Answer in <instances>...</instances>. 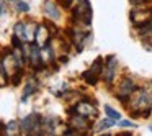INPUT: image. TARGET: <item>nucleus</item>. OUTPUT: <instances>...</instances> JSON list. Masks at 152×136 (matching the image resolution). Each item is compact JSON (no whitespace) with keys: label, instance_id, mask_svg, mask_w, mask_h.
<instances>
[{"label":"nucleus","instance_id":"18","mask_svg":"<svg viewBox=\"0 0 152 136\" xmlns=\"http://www.w3.org/2000/svg\"><path fill=\"white\" fill-rule=\"evenodd\" d=\"M132 5H142V4H149L151 0H129Z\"/></svg>","mask_w":152,"mask_h":136},{"label":"nucleus","instance_id":"16","mask_svg":"<svg viewBox=\"0 0 152 136\" xmlns=\"http://www.w3.org/2000/svg\"><path fill=\"white\" fill-rule=\"evenodd\" d=\"M12 44H13L17 49H21L23 48V44H21V40L18 38V35H15V36H12Z\"/></svg>","mask_w":152,"mask_h":136},{"label":"nucleus","instance_id":"22","mask_svg":"<svg viewBox=\"0 0 152 136\" xmlns=\"http://www.w3.org/2000/svg\"><path fill=\"white\" fill-rule=\"evenodd\" d=\"M61 62H67V56H62V57H61Z\"/></svg>","mask_w":152,"mask_h":136},{"label":"nucleus","instance_id":"4","mask_svg":"<svg viewBox=\"0 0 152 136\" xmlns=\"http://www.w3.org/2000/svg\"><path fill=\"white\" fill-rule=\"evenodd\" d=\"M77 107V113H80V115H83V116H96V108L92 105V100L90 99H83L82 102H79V105H75Z\"/></svg>","mask_w":152,"mask_h":136},{"label":"nucleus","instance_id":"8","mask_svg":"<svg viewBox=\"0 0 152 136\" xmlns=\"http://www.w3.org/2000/svg\"><path fill=\"white\" fill-rule=\"evenodd\" d=\"M137 26V31H139V35H151L152 33V18H149V20H145V21H141V23H137L136 25Z\"/></svg>","mask_w":152,"mask_h":136},{"label":"nucleus","instance_id":"7","mask_svg":"<svg viewBox=\"0 0 152 136\" xmlns=\"http://www.w3.org/2000/svg\"><path fill=\"white\" fill-rule=\"evenodd\" d=\"M44 13H46L49 18H53V20H59V18H61L59 8H57L56 4H54V2H51V0H48L46 4H44Z\"/></svg>","mask_w":152,"mask_h":136},{"label":"nucleus","instance_id":"5","mask_svg":"<svg viewBox=\"0 0 152 136\" xmlns=\"http://www.w3.org/2000/svg\"><path fill=\"white\" fill-rule=\"evenodd\" d=\"M69 125L72 126V128H75L77 131H85V129L90 128V121L87 120V116L80 115V113H77V116L70 118Z\"/></svg>","mask_w":152,"mask_h":136},{"label":"nucleus","instance_id":"13","mask_svg":"<svg viewBox=\"0 0 152 136\" xmlns=\"http://www.w3.org/2000/svg\"><path fill=\"white\" fill-rule=\"evenodd\" d=\"M105 112H106V115H108L110 118H115V120H119V118H121V115H119L116 110H113L110 105H105Z\"/></svg>","mask_w":152,"mask_h":136},{"label":"nucleus","instance_id":"23","mask_svg":"<svg viewBox=\"0 0 152 136\" xmlns=\"http://www.w3.org/2000/svg\"><path fill=\"white\" fill-rule=\"evenodd\" d=\"M151 129H152V125H151Z\"/></svg>","mask_w":152,"mask_h":136},{"label":"nucleus","instance_id":"14","mask_svg":"<svg viewBox=\"0 0 152 136\" xmlns=\"http://www.w3.org/2000/svg\"><path fill=\"white\" fill-rule=\"evenodd\" d=\"M115 125V118H106V120H103L102 123H100V126H98V129H105V128H111V126Z\"/></svg>","mask_w":152,"mask_h":136},{"label":"nucleus","instance_id":"1","mask_svg":"<svg viewBox=\"0 0 152 136\" xmlns=\"http://www.w3.org/2000/svg\"><path fill=\"white\" fill-rule=\"evenodd\" d=\"M72 17H74V20L82 21L87 26L92 23V5H90L88 0H80L79 5L72 10Z\"/></svg>","mask_w":152,"mask_h":136},{"label":"nucleus","instance_id":"9","mask_svg":"<svg viewBox=\"0 0 152 136\" xmlns=\"http://www.w3.org/2000/svg\"><path fill=\"white\" fill-rule=\"evenodd\" d=\"M98 77L100 76H96L95 72H93L92 69H88V71H85V72L82 74V79L85 80L87 84H88V85H95L96 82H98Z\"/></svg>","mask_w":152,"mask_h":136},{"label":"nucleus","instance_id":"17","mask_svg":"<svg viewBox=\"0 0 152 136\" xmlns=\"http://www.w3.org/2000/svg\"><path fill=\"white\" fill-rule=\"evenodd\" d=\"M119 126H128V128H136V125L132 121H129V120H121L119 121Z\"/></svg>","mask_w":152,"mask_h":136},{"label":"nucleus","instance_id":"3","mask_svg":"<svg viewBox=\"0 0 152 136\" xmlns=\"http://www.w3.org/2000/svg\"><path fill=\"white\" fill-rule=\"evenodd\" d=\"M39 123H41V116L38 115V113H31V115L25 116V118L21 120L20 128H21V131L30 133V131H33V129L36 128V126L39 125Z\"/></svg>","mask_w":152,"mask_h":136},{"label":"nucleus","instance_id":"19","mask_svg":"<svg viewBox=\"0 0 152 136\" xmlns=\"http://www.w3.org/2000/svg\"><path fill=\"white\" fill-rule=\"evenodd\" d=\"M61 5H62L64 8H70V5H72V0H61Z\"/></svg>","mask_w":152,"mask_h":136},{"label":"nucleus","instance_id":"21","mask_svg":"<svg viewBox=\"0 0 152 136\" xmlns=\"http://www.w3.org/2000/svg\"><path fill=\"white\" fill-rule=\"evenodd\" d=\"M4 12H5V4L2 2V0H0V15L4 13Z\"/></svg>","mask_w":152,"mask_h":136},{"label":"nucleus","instance_id":"20","mask_svg":"<svg viewBox=\"0 0 152 136\" xmlns=\"http://www.w3.org/2000/svg\"><path fill=\"white\" fill-rule=\"evenodd\" d=\"M7 133V128H5V125L2 121H0V135H5Z\"/></svg>","mask_w":152,"mask_h":136},{"label":"nucleus","instance_id":"10","mask_svg":"<svg viewBox=\"0 0 152 136\" xmlns=\"http://www.w3.org/2000/svg\"><path fill=\"white\" fill-rule=\"evenodd\" d=\"M90 69H92L93 72L96 74V76H100V74H102L103 71H105V64H103V57H96V59H95V62L92 64V67H90Z\"/></svg>","mask_w":152,"mask_h":136},{"label":"nucleus","instance_id":"11","mask_svg":"<svg viewBox=\"0 0 152 136\" xmlns=\"http://www.w3.org/2000/svg\"><path fill=\"white\" fill-rule=\"evenodd\" d=\"M36 89H38V85H34V84H33V80H30V82H28V85L25 87V92H23V100H26L30 95H33V93L36 92Z\"/></svg>","mask_w":152,"mask_h":136},{"label":"nucleus","instance_id":"15","mask_svg":"<svg viewBox=\"0 0 152 136\" xmlns=\"http://www.w3.org/2000/svg\"><path fill=\"white\" fill-rule=\"evenodd\" d=\"M15 5H17V8L20 12H28V10H30V5H28L26 2H23V0H17Z\"/></svg>","mask_w":152,"mask_h":136},{"label":"nucleus","instance_id":"2","mask_svg":"<svg viewBox=\"0 0 152 136\" xmlns=\"http://www.w3.org/2000/svg\"><path fill=\"white\" fill-rule=\"evenodd\" d=\"M116 69H118V59L115 56H108L106 57V64H105V82L108 85L115 80Z\"/></svg>","mask_w":152,"mask_h":136},{"label":"nucleus","instance_id":"12","mask_svg":"<svg viewBox=\"0 0 152 136\" xmlns=\"http://www.w3.org/2000/svg\"><path fill=\"white\" fill-rule=\"evenodd\" d=\"M23 74H25L23 67H18V69H17V74L12 77V84H13V85H18V84L21 82V77H23Z\"/></svg>","mask_w":152,"mask_h":136},{"label":"nucleus","instance_id":"6","mask_svg":"<svg viewBox=\"0 0 152 136\" xmlns=\"http://www.w3.org/2000/svg\"><path fill=\"white\" fill-rule=\"evenodd\" d=\"M136 90V84L132 79H123L119 84V93L121 95H132V92Z\"/></svg>","mask_w":152,"mask_h":136}]
</instances>
